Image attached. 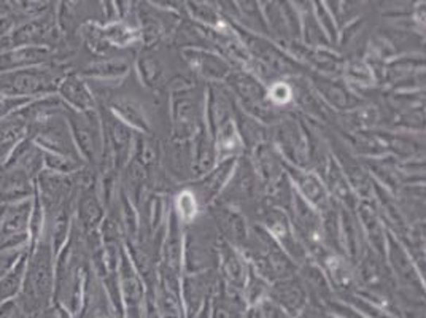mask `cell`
<instances>
[{"label": "cell", "instance_id": "obj_1", "mask_svg": "<svg viewBox=\"0 0 426 318\" xmlns=\"http://www.w3.org/2000/svg\"><path fill=\"white\" fill-rule=\"evenodd\" d=\"M27 266L24 274L22 288L18 295V305L24 314L32 315L46 307L54 288V261L51 241L45 232L34 250L27 252Z\"/></svg>", "mask_w": 426, "mask_h": 318}, {"label": "cell", "instance_id": "obj_2", "mask_svg": "<svg viewBox=\"0 0 426 318\" xmlns=\"http://www.w3.org/2000/svg\"><path fill=\"white\" fill-rule=\"evenodd\" d=\"M224 84L239 102L243 112L252 115L263 125H277L283 120L280 108L273 107L267 99L266 87L258 77L248 70H233L224 80Z\"/></svg>", "mask_w": 426, "mask_h": 318}, {"label": "cell", "instance_id": "obj_3", "mask_svg": "<svg viewBox=\"0 0 426 318\" xmlns=\"http://www.w3.org/2000/svg\"><path fill=\"white\" fill-rule=\"evenodd\" d=\"M65 73V70L46 65L0 72V96L39 99L56 94Z\"/></svg>", "mask_w": 426, "mask_h": 318}, {"label": "cell", "instance_id": "obj_4", "mask_svg": "<svg viewBox=\"0 0 426 318\" xmlns=\"http://www.w3.org/2000/svg\"><path fill=\"white\" fill-rule=\"evenodd\" d=\"M65 120L83 163H86L89 167H99L105 156V142H103V127L99 110L77 112L74 108L65 107Z\"/></svg>", "mask_w": 426, "mask_h": 318}, {"label": "cell", "instance_id": "obj_5", "mask_svg": "<svg viewBox=\"0 0 426 318\" xmlns=\"http://www.w3.org/2000/svg\"><path fill=\"white\" fill-rule=\"evenodd\" d=\"M261 193V183L253 167L250 156L242 155L237 158L233 174H231L226 186L218 196V203L237 207L243 210L245 205H257Z\"/></svg>", "mask_w": 426, "mask_h": 318}, {"label": "cell", "instance_id": "obj_6", "mask_svg": "<svg viewBox=\"0 0 426 318\" xmlns=\"http://www.w3.org/2000/svg\"><path fill=\"white\" fill-rule=\"evenodd\" d=\"M30 210H32V198L5 205L0 222V252L29 247Z\"/></svg>", "mask_w": 426, "mask_h": 318}, {"label": "cell", "instance_id": "obj_7", "mask_svg": "<svg viewBox=\"0 0 426 318\" xmlns=\"http://www.w3.org/2000/svg\"><path fill=\"white\" fill-rule=\"evenodd\" d=\"M209 209L213 223H215L218 229V234L235 248L240 250L245 246L248 236H250L252 226H248L247 217L243 215V212L237 209V207L226 205L218 203V201L209 205Z\"/></svg>", "mask_w": 426, "mask_h": 318}, {"label": "cell", "instance_id": "obj_8", "mask_svg": "<svg viewBox=\"0 0 426 318\" xmlns=\"http://www.w3.org/2000/svg\"><path fill=\"white\" fill-rule=\"evenodd\" d=\"M235 99L221 83H209L205 89V106H204V123L207 131L213 136L220 127L233 120Z\"/></svg>", "mask_w": 426, "mask_h": 318}, {"label": "cell", "instance_id": "obj_9", "mask_svg": "<svg viewBox=\"0 0 426 318\" xmlns=\"http://www.w3.org/2000/svg\"><path fill=\"white\" fill-rule=\"evenodd\" d=\"M285 172H287L288 179L293 183V188L297 194L302 196L310 205H314L320 213L325 212L331 204L330 193L325 186V182L321 177L310 169H299L291 164L285 163Z\"/></svg>", "mask_w": 426, "mask_h": 318}, {"label": "cell", "instance_id": "obj_10", "mask_svg": "<svg viewBox=\"0 0 426 318\" xmlns=\"http://www.w3.org/2000/svg\"><path fill=\"white\" fill-rule=\"evenodd\" d=\"M97 182L88 186L78 188L77 194V218L75 224L80 228L83 234L97 231L101 228L102 220L105 218V205H103L99 191H97Z\"/></svg>", "mask_w": 426, "mask_h": 318}, {"label": "cell", "instance_id": "obj_11", "mask_svg": "<svg viewBox=\"0 0 426 318\" xmlns=\"http://www.w3.org/2000/svg\"><path fill=\"white\" fill-rule=\"evenodd\" d=\"M235 161L237 158L224 159V161L218 163L209 174L202 175L200 179H196L191 183L190 188L196 194L200 207H209L218 199L223 188L226 186L231 174H233Z\"/></svg>", "mask_w": 426, "mask_h": 318}, {"label": "cell", "instance_id": "obj_12", "mask_svg": "<svg viewBox=\"0 0 426 318\" xmlns=\"http://www.w3.org/2000/svg\"><path fill=\"white\" fill-rule=\"evenodd\" d=\"M56 94L67 107L77 110V112H89L97 108V101L93 94V89L86 80L78 75L77 72H67L60 80Z\"/></svg>", "mask_w": 426, "mask_h": 318}, {"label": "cell", "instance_id": "obj_13", "mask_svg": "<svg viewBox=\"0 0 426 318\" xmlns=\"http://www.w3.org/2000/svg\"><path fill=\"white\" fill-rule=\"evenodd\" d=\"M310 78H312L315 93L333 108L349 112V110H355L361 106V99L355 93H351L347 83L325 75H312Z\"/></svg>", "mask_w": 426, "mask_h": 318}, {"label": "cell", "instance_id": "obj_14", "mask_svg": "<svg viewBox=\"0 0 426 318\" xmlns=\"http://www.w3.org/2000/svg\"><path fill=\"white\" fill-rule=\"evenodd\" d=\"M248 156H250L253 167L257 170L261 183V193L285 174L283 158L280 156V153L271 142L258 145Z\"/></svg>", "mask_w": 426, "mask_h": 318}, {"label": "cell", "instance_id": "obj_15", "mask_svg": "<svg viewBox=\"0 0 426 318\" xmlns=\"http://www.w3.org/2000/svg\"><path fill=\"white\" fill-rule=\"evenodd\" d=\"M355 209L358 210V222L361 224L363 234L368 237V241L375 252L385 253L387 248V229L382 223L380 212L375 210L370 201H361L358 203Z\"/></svg>", "mask_w": 426, "mask_h": 318}, {"label": "cell", "instance_id": "obj_16", "mask_svg": "<svg viewBox=\"0 0 426 318\" xmlns=\"http://www.w3.org/2000/svg\"><path fill=\"white\" fill-rule=\"evenodd\" d=\"M321 179L325 182L328 193H331L333 199L336 201L337 204L355 210L358 199L355 198V193H353L344 170L340 169L337 161L333 156H330V159H328V164L323 170V174H321Z\"/></svg>", "mask_w": 426, "mask_h": 318}, {"label": "cell", "instance_id": "obj_17", "mask_svg": "<svg viewBox=\"0 0 426 318\" xmlns=\"http://www.w3.org/2000/svg\"><path fill=\"white\" fill-rule=\"evenodd\" d=\"M193 158H191V177L194 180L209 174L217 166V153L213 146V139L207 131L205 125L196 132L191 142Z\"/></svg>", "mask_w": 426, "mask_h": 318}, {"label": "cell", "instance_id": "obj_18", "mask_svg": "<svg viewBox=\"0 0 426 318\" xmlns=\"http://www.w3.org/2000/svg\"><path fill=\"white\" fill-rule=\"evenodd\" d=\"M108 110H110L118 120L123 121L124 125L129 126L132 131L143 132V134L151 132L150 120L147 113H145L142 103L136 99H132V97H126V96L113 97V99L108 102Z\"/></svg>", "mask_w": 426, "mask_h": 318}, {"label": "cell", "instance_id": "obj_19", "mask_svg": "<svg viewBox=\"0 0 426 318\" xmlns=\"http://www.w3.org/2000/svg\"><path fill=\"white\" fill-rule=\"evenodd\" d=\"M185 56L193 72L200 78L207 80V83H223L233 72L226 61L213 56V54H207L204 51H186Z\"/></svg>", "mask_w": 426, "mask_h": 318}, {"label": "cell", "instance_id": "obj_20", "mask_svg": "<svg viewBox=\"0 0 426 318\" xmlns=\"http://www.w3.org/2000/svg\"><path fill=\"white\" fill-rule=\"evenodd\" d=\"M237 132L242 139L243 148H245L248 153H252L258 145L271 142V129H267L266 125L261 123L257 118H253L252 115H248L247 112L237 106L234 107V116H233Z\"/></svg>", "mask_w": 426, "mask_h": 318}, {"label": "cell", "instance_id": "obj_21", "mask_svg": "<svg viewBox=\"0 0 426 318\" xmlns=\"http://www.w3.org/2000/svg\"><path fill=\"white\" fill-rule=\"evenodd\" d=\"M212 139H213V146H215L218 163L224 161V159L239 158L245 153L242 139L239 136V132H237L234 120L224 123L220 129L213 134Z\"/></svg>", "mask_w": 426, "mask_h": 318}, {"label": "cell", "instance_id": "obj_22", "mask_svg": "<svg viewBox=\"0 0 426 318\" xmlns=\"http://www.w3.org/2000/svg\"><path fill=\"white\" fill-rule=\"evenodd\" d=\"M46 63V50H39V48H21V50L0 54V72L29 69V67L45 65Z\"/></svg>", "mask_w": 426, "mask_h": 318}, {"label": "cell", "instance_id": "obj_23", "mask_svg": "<svg viewBox=\"0 0 426 318\" xmlns=\"http://www.w3.org/2000/svg\"><path fill=\"white\" fill-rule=\"evenodd\" d=\"M340 229H342V247L345 252H349L350 256H355L360 253L364 247V234L361 229V224L358 222V217L355 215L353 209L340 205Z\"/></svg>", "mask_w": 426, "mask_h": 318}, {"label": "cell", "instance_id": "obj_24", "mask_svg": "<svg viewBox=\"0 0 426 318\" xmlns=\"http://www.w3.org/2000/svg\"><path fill=\"white\" fill-rule=\"evenodd\" d=\"M162 158V151L160 142L153 139L150 134L137 132L134 137V146H132V161L140 164L145 170H151L160 166V161Z\"/></svg>", "mask_w": 426, "mask_h": 318}, {"label": "cell", "instance_id": "obj_25", "mask_svg": "<svg viewBox=\"0 0 426 318\" xmlns=\"http://www.w3.org/2000/svg\"><path fill=\"white\" fill-rule=\"evenodd\" d=\"M129 65L123 61H99V63L89 64L86 69L78 72V75L84 80H94V82H108V80H121L127 75Z\"/></svg>", "mask_w": 426, "mask_h": 318}, {"label": "cell", "instance_id": "obj_26", "mask_svg": "<svg viewBox=\"0 0 426 318\" xmlns=\"http://www.w3.org/2000/svg\"><path fill=\"white\" fill-rule=\"evenodd\" d=\"M27 255V252H24L21 258L16 261V265L0 279V304L11 301V299H15L20 295L24 282V274H26Z\"/></svg>", "mask_w": 426, "mask_h": 318}, {"label": "cell", "instance_id": "obj_27", "mask_svg": "<svg viewBox=\"0 0 426 318\" xmlns=\"http://www.w3.org/2000/svg\"><path fill=\"white\" fill-rule=\"evenodd\" d=\"M199 210H200V204L196 198V194L193 193V189L190 186L183 188L179 194H176L172 205V212L175 213L176 220H179L181 224L183 226L193 224L198 220Z\"/></svg>", "mask_w": 426, "mask_h": 318}, {"label": "cell", "instance_id": "obj_28", "mask_svg": "<svg viewBox=\"0 0 426 318\" xmlns=\"http://www.w3.org/2000/svg\"><path fill=\"white\" fill-rule=\"evenodd\" d=\"M138 77L142 80V84L150 89H161L166 88V70L157 59L142 58L138 61Z\"/></svg>", "mask_w": 426, "mask_h": 318}, {"label": "cell", "instance_id": "obj_29", "mask_svg": "<svg viewBox=\"0 0 426 318\" xmlns=\"http://www.w3.org/2000/svg\"><path fill=\"white\" fill-rule=\"evenodd\" d=\"M83 167L84 163L78 161V159L59 155V153L44 151V169L50 170V172L70 175L78 172V170H82Z\"/></svg>", "mask_w": 426, "mask_h": 318}, {"label": "cell", "instance_id": "obj_30", "mask_svg": "<svg viewBox=\"0 0 426 318\" xmlns=\"http://www.w3.org/2000/svg\"><path fill=\"white\" fill-rule=\"evenodd\" d=\"M266 93H267V99H269L272 106L277 108L287 107L288 103L293 102V99H295L293 84L285 82V80H277V82H272L269 87L266 88Z\"/></svg>", "mask_w": 426, "mask_h": 318}, {"label": "cell", "instance_id": "obj_31", "mask_svg": "<svg viewBox=\"0 0 426 318\" xmlns=\"http://www.w3.org/2000/svg\"><path fill=\"white\" fill-rule=\"evenodd\" d=\"M345 72V78L350 84H360V87H370L374 83V72L369 70L368 65L363 63H351Z\"/></svg>", "mask_w": 426, "mask_h": 318}, {"label": "cell", "instance_id": "obj_32", "mask_svg": "<svg viewBox=\"0 0 426 318\" xmlns=\"http://www.w3.org/2000/svg\"><path fill=\"white\" fill-rule=\"evenodd\" d=\"M30 101L32 99H27V97L0 96V120L7 118L8 115L18 112V110L26 106V103Z\"/></svg>", "mask_w": 426, "mask_h": 318}, {"label": "cell", "instance_id": "obj_33", "mask_svg": "<svg viewBox=\"0 0 426 318\" xmlns=\"http://www.w3.org/2000/svg\"><path fill=\"white\" fill-rule=\"evenodd\" d=\"M24 252H27V248H11L0 252V279L16 265V261L21 258Z\"/></svg>", "mask_w": 426, "mask_h": 318}, {"label": "cell", "instance_id": "obj_34", "mask_svg": "<svg viewBox=\"0 0 426 318\" xmlns=\"http://www.w3.org/2000/svg\"><path fill=\"white\" fill-rule=\"evenodd\" d=\"M22 315L24 312L21 310L15 299L0 304V318H22Z\"/></svg>", "mask_w": 426, "mask_h": 318}]
</instances>
